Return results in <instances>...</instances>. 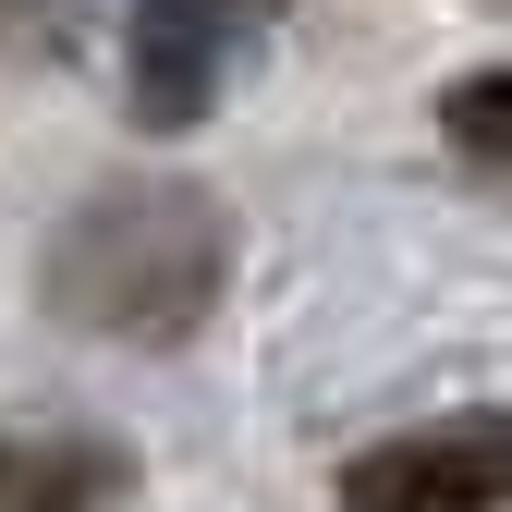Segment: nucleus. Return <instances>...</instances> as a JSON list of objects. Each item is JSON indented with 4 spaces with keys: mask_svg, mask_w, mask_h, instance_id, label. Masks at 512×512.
Segmentation results:
<instances>
[{
    "mask_svg": "<svg viewBox=\"0 0 512 512\" xmlns=\"http://www.w3.org/2000/svg\"><path fill=\"white\" fill-rule=\"evenodd\" d=\"M49 293L74 305L86 330H183V317L220 293V208L171 196V183L110 196V208H86L74 232H61Z\"/></svg>",
    "mask_w": 512,
    "mask_h": 512,
    "instance_id": "1",
    "label": "nucleus"
},
{
    "mask_svg": "<svg viewBox=\"0 0 512 512\" xmlns=\"http://www.w3.org/2000/svg\"><path fill=\"white\" fill-rule=\"evenodd\" d=\"M488 500H500V427L488 415L403 427V439L342 464V512H488Z\"/></svg>",
    "mask_w": 512,
    "mask_h": 512,
    "instance_id": "2",
    "label": "nucleus"
},
{
    "mask_svg": "<svg viewBox=\"0 0 512 512\" xmlns=\"http://www.w3.org/2000/svg\"><path fill=\"white\" fill-rule=\"evenodd\" d=\"M220 61H232V0H135V122L183 135L220 98Z\"/></svg>",
    "mask_w": 512,
    "mask_h": 512,
    "instance_id": "3",
    "label": "nucleus"
},
{
    "mask_svg": "<svg viewBox=\"0 0 512 512\" xmlns=\"http://www.w3.org/2000/svg\"><path fill=\"white\" fill-rule=\"evenodd\" d=\"M110 488H122V464L98 439H0V512H86Z\"/></svg>",
    "mask_w": 512,
    "mask_h": 512,
    "instance_id": "4",
    "label": "nucleus"
},
{
    "mask_svg": "<svg viewBox=\"0 0 512 512\" xmlns=\"http://www.w3.org/2000/svg\"><path fill=\"white\" fill-rule=\"evenodd\" d=\"M452 135H464V159H476V171H500V74H476V86L452 98Z\"/></svg>",
    "mask_w": 512,
    "mask_h": 512,
    "instance_id": "5",
    "label": "nucleus"
}]
</instances>
